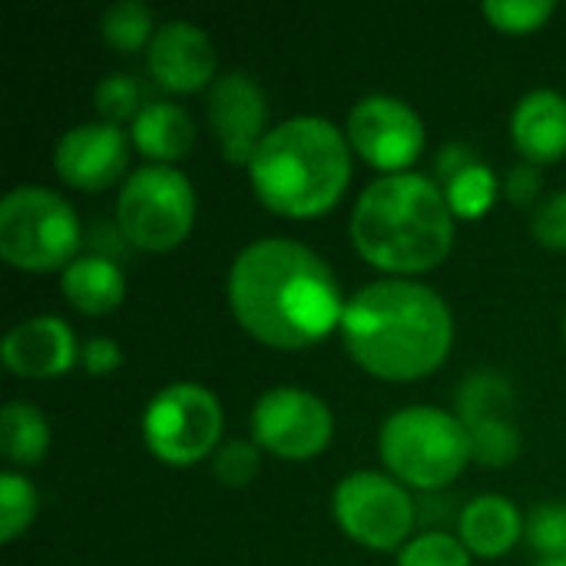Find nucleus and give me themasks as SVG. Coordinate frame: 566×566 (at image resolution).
<instances>
[{"instance_id":"obj_4","label":"nucleus","mask_w":566,"mask_h":566,"mask_svg":"<svg viewBox=\"0 0 566 566\" xmlns=\"http://www.w3.org/2000/svg\"><path fill=\"white\" fill-rule=\"evenodd\" d=\"M348 179V136L322 116H295L272 126L249 163L255 199L285 219H318L332 212Z\"/></svg>"},{"instance_id":"obj_25","label":"nucleus","mask_w":566,"mask_h":566,"mask_svg":"<svg viewBox=\"0 0 566 566\" xmlns=\"http://www.w3.org/2000/svg\"><path fill=\"white\" fill-rule=\"evenodd\" d=\"M398 566H471V551L461 544V537L424 531L398 551Z\"/></svg>"},{"instance_id":"obj_29","label":"nucleus","mask_w":566,"mask_h":566,"mask_svg":"<svg viewBox=\"0 0 566 566\" xmlns=\"http://www.w3.org/2000/svg\"><path fill=\"white\" fill-rule=\"evenodd\" d=\"M524 541L541 557H566V504L560 501L537 504L524 524Z\"/></svg>"},{"instance_id":"obj_5","label":"nucleus","mask_w":566,"mask_h":566,"mask_svg":"<svg viewBox=\"0 0 566 566\" xmlns=\"http://www.w3.org/2000/svg\"><path fill=\"white\" fill-rule=\"evenodd\" d=\"M378 451L388 474L415 491H444L474 461L468 428L458 415L411 405L395 411L378 434Z\"/></svg>"},{"instance_id":"obj_14","label":"nucleus","mask_w":566,"mask_h":566,"mask_svg":"<svg viewBox=\"0 0 566 566\" xmlns=\"http://www.w3.org/2000/svg\"><path fill=\"white\" fill-rule=\"evenodd\" d=\"M146 70L166 93H199L216 76V46L202 27L169 20L156 27L146 50Z\"/></svg>"},{"instance_id":"obj_36","label":"nucleus","mask_w":566,"mask_h":566,"mask_svg":"<svg viewBox=\"0 0 566 566\" xmlns=\"http://www.w3.org/2000/svg\"><path fill=\"white\" fill-rule=\"evenodd\" d=\"M564 338H566V315H564Z\"/></svg>"},{"instance_id":"obj_16","label":"nucleus","mask_w":566,"mask_h":566,"mask_svg":"<svg viewBox=\"0 0 566 566\" xmlns=\"http://www.w3.org/2000/svg\"><path fill=\"white\" fill-rule=\"evenodd\" d=\"M511 136L524 163L551 166L566 156V96L557 90H531L511 116Z\"/></svg>"},{"instance_id":"obj_8","label":"nucleus","mask_w":566,"mask_h":566,"mask_svg":"<svg viewBox=\"0 0 566 566\" xmlns=\"http://www.w3.org/2000/svg\"><path fill=\"white\" fill-rule=\"evenodd\" d=\"M222 405L192 381H179L153 395L143 411V441L153 458L172 468H189L219 451Z\"/></svg>"},{"instance_id":"obj_22","label":"nucleus","mask_w":566,"mask_h":566,"mask_svg":"<svg viewBox=\"0 0 566 566\" xmlns=\"http://www.w3.org/2000/svg\"><path fill=\"white\" fill-rule=\"evenodd\" d=\"M448 206L454 212V219H481L494 209L501 182L494 176V169L488 163H481V156L474 163H468L458 176H451L448 182H441Z\"/></svg>"},{"instance_id":"obj_7","label":"nucleus","mask_w":566,"mask_h":566,"mask_svg":"<svg viewBox=\"0 0 566 566\" xmlns=\"http://www.w3.org/2000/svg\"><path fill=\"white\" fill-rule=\"evenodd\" d=\"M196 222V192L186 172L172 166H139L116 196L119 235L143 252L182 245Z\"/></svg>"},{"instance_id":"obj_10","label":"nucleus","mask_w":566,"mask_h":566,"mask_svg":"<svg viewBox=\"0 0 566 566\" xmlns=\"http://www.w3.org/2000/svg\"><path fill=\"white\" fill-rule=\"evenodd\" d=\"M328 405L305 388H272L252 408V441L282 461H312L332 444Z\"/></svg>"},{"instance_id":"obj_2","label":"nucleus","mask_w":566,"mask_h":566,"mask_svg":"<svg viewBox=\"0 0 566 566\" xmlns=\"http://www.w3.org/2000/svg\"><path fill=\"white\" fill-rule=\"evenodd\" d=\"M338 332L361 371L395 385L434 375L454 345L448 302L415 279L361 285L345 302Z\"/></svg>"},{"instance_id":"obj_17","label":"nucleus","mask_w":566,"mask_h":566,"mask_svg":"<svg viewBox=\"0 0 566 566\" xmlns=\"http://www.w3.org/2000/svg\"><path fill=\"white\" fill-rule=\"evenodd\" d=\"M524 517L511 497L501 494H481L471 504H464L458 517V537L471 551V557L481 560H497L507 551L517 547L524 537Z\"/></svg>"},{"instance_id":"obj_1","label":"nucleus","mask_w":566,"mask_h":566,"mask_svg":"<svg viewBox=\"0 0 566 566\" xmlns=\"http://www.w3.org/2000/svg\"><path fill=\"white\" fill-rule=\"evenodd\" d=\"M235 322L279 352L312 348L342 328L345 298L325 259L292 239L245 245L226 282Z\"/></svg>"},{"instance_id":"obj_6","label":"nucleus","mask_w":566,"mask_h":566,"mask_svg":"<svg viewBox=\"0 0 566 566\" xmlns=\"http://www.w3.org/2000/svg\"><path fill=\"white\" fill-rule=\"evenodd\" d=\"M80 222L73 206L43 189L20 186L0 202V255L20 272H56L80 259Z\"/></svg>"},{"instance_id":"obj_13","label":"nucleus","mask_w":566,"mask_h":566,"mask_svg":"<svg viewBox=\"0 0 566 566\" xmlns=\"http://www.w3.org/2000/svg\"><path fill=\"white\" fill-rule=\"evenodd\" d=\"M129 143V133L103 119L73 126L53 149L56 176L80 192H99L126 172Z\"/></svg>"},{"instance_id":"obj_11","label":"nucleus","mask_w":566,"mask_h":566,"mask_svg":"<svg viewBox=\"0 0 566 566\" xmlns=\"http://www.w3.org/2000/svg\"><path fill=\"white\" fill-rule=\"evenodd\" d=\"M348 146L385 176L408 172L424 153V123L398 96H365L348 113Z\"/></svg>"},{"instance_id":"obj_23","label":"nucleus","mask_w":566,"mask_h":566,"mask_svg":"<svg viewBox=\"0 0 566 566\" xmlns=\"http://www.w3.org/2000/svg\"><path fill=\"white\" fill-rule=\"evenodd\" d=\"M99 33L103 40L119 50V53H136V50H149L156 27H153V13L146 3L139 0H119L113 3L103 20H99Z\"/></svg>"},{"instance_id":"obj_26","label":"nucleus","mask_w":566,"mask_h":566,"mask_svg":"<svg viewBox=\"0 0 566 566\" xmlns=\"http://www.w3.org/2000/svg\"><path fill=\"white\" fill-rule=\"evenodd\" d=\"M471 438V454L484 468H507L521 454V431L517 421H491L478 424L468 431Z\"/></svg>"},{"instance_id":"obj_33","label":"nucleus","mask_w":566,"mask_h":566,"mask_svg":"<svg viewBox=\"0 0 566 566\" xmlns=\"http://www.w3.org/2000/svg\"><path fill=\"white\" fill-rule=\"evenodd\" d=\"M541 189H544V176H541V166L534 163H517L504 179V196L514 206H534Z\"/></svg>"},{"instance_id":"obj_35","label":"nucleus","mask_w":566,"mask_h":566,"mask_svg":"<svg viewBox=\"0 0 566 566\" xmlns=\"http://www.w3.org/2000/svg\"><path fill=\"white\" fill-rule=\"evenodd\" d=\"M534 566H566V557H537Z\"/></svg>"},{"instance_id":"obj_34","label":"nucleus","mask_w":566,"mask_h":566,"mask_svg":"<svg viewBox=\"0 0 566 566\" xmlns=\"http://www.w3.org/2000/svg\"><path fill=\"white\" fill-rule=\"evenodd\" d=\"M478 159V153L471 149V146H464V143H451V146H444L441 153H438V169H434V182L441 186V182H448L451 176H458L468 163H474Z\"/></svg>"},{"instance_id":"obj_20","label":"nucleus","mask_w":566,"mask_h":566,"mask_svg":"<svg viewBox=\"0 0 566 566\" xmlns=\"http://www.w3.org/2000/svg\"><path fill=\"white\" fill-rule=\"evenodd\" d=\"M458 421L471 431L491 421H517L514 418V388L497 371H474L458 388Z\"/></svg>"},{"instance_id":"obj_12","label":"nucleus","mask_w":566,"mask_h":566,"mask_svg":"<svg viewBox=\"0 0 566 566\" xmlns=\"http://www.w3.org/2000/svg\"><path fill=\"white\" fill-rule=\"evenodd\" d=\"M265 119H269L265 93L249 73H226L212 83L209 123H212V133L219 139L226 163L249 169L252 156L269 136Z\"/></svg>"},{"instance_id":"obj_24","label":"nucleus","mask_w":566,"mask_h":566,"mask_svg":"<svg viewBox=\"0 0 566 566\" xmlns=\"http://www.w3.org/2000/svg\"><path fill=\"white\" fill-rule=\"evenodd\" d=\"M36 517V488L17 471L0 474V541L13 544Z\"/></svg>"},{"instance_id":"obj_3","label":"nucleus","mask_w":566,"mask_h":566,"mask_svg":"<svg viewBox=\"0 0 566 566\" xmlns=\"http://www.w3.org/2000/svg\"><path fill=\"white\" fill-rule=\"evenodd\" d=\"M352 242L368 265L391 279L421 275L448 259L454 212L431 176H381L355 202Z\"/></svg>"},{"instance_id":"obj_28","label":"nucleus","mask_w":566,"mask_h":566,"mask_svg":"<svg viewBox=\"0 0 566 566\" xmlns=\"http://www.w3.org/2000/svg\"><path fill=\"white\" fill-rule=\"evenodd\" d=\"M554 13H557V7L551 0H491V3H484V17L501 33H514V36L541 30Z\"/></svg>"},{"instance_id":"obj_27","label":"nucleus","mask_w":566,"mask_h":566,"mask_svg":"<svg viewBox=\"0 0 566 566\" xmlns=\"http://www.w3.org/2000/svg\"><path fill=\"white\" fill-rule=\"evenodd\" d=\"M93 106H96V113H99V119L103 123H113V126H119V123H133L136 116H139V86H136V80L129 76V73H109V76H103L99 83H96V90H93Z\"/></svg>"},{"instance_id":"obj_32","label":"nucleus","mask_w":566,"mask_h":566,"mask_svg":"<svg viewBox=\"0 0 566 566\" xmlns=\"http://www.w3.org/2000/svg\"><path fill=\"white\" fill-rule=\"evenodd\" d=\"M80 361H83V368H86L93 378H106V375L119 371V365H123V348L116 345V338L96 335V338H90V342L80 348Z\"/></svg>"},{"instance_id":"obj_15","label":"nucleus","mask_w":566,"mask_h":566,"mask_svg":"<svg viewBox=\"0 0 566 566\" xmlns=\"http://www.w3.org/2000/svg\"><path fill=\"white\" fill-rule=\"evenodd\" d=\"M0 358L7 371H13L17 378L46 381V378L66 375L76 365L80 348H76L73 328L63 318L36 315L7 332L0 345Z\"/></svg>"},{"instance_id":"obj_9","label":"nucleus","mask_w":566,"mask_h":566,"mask_svg":"<svg viewBox=\"0 0 566 566\" xmlns=\"http://www.w3.org/2000/svg\"><path fill=\"white\" fill-rule=\"evenodd\" d=\"M332 514L342 534L368 551L405 547L418 517L408 488L381 471H355L338 481Z\"/></svg>"},{"instance_id":"obj_30","label":"nucleus","mask_w":566,"mask_h":566,"mask_svg":"<svg viewBox=\"0 0 566 566\" xmlns=\"http://www.w3.org/2000/svg\"><path fill=\"white\" fill-rule=\"evenodd\" d=\"M262 471V448L255 441H226L212 454V474L226 488H249Z\"/></svg>"},{"instance_id":"obj_18","label":"nucleus","mask_w":566,"mask_h":566,"mask_svg":"<svg viewBox=\"0 0 566 566\" xmlns=\"http://www.w3.org/2000/svg\"><path fill=\"white\" fill-rule=\"evenodd\" d=\"M60 289H63V298L70 302V308H76L80 315L99 318L123 305L126 275L109 255L96 252V255L73 259L60 275Z\"/></svg>"},{"instance_id":"obj_31","label":"nucleus","mask_w":566,"mask_h":566,"mask_svg":"<svg viewBox=\"0 0 566 566\" xmlns=\"http://www.w3.org/2000/svg\"><path fill=\"white\" fill-rule=\"evenodd\" d=\"M534 239L551 249V252H566V189L547 196L537 209H534Z\"/></svg>"},{"instance_id":"obj_21","label":"nucleus","mask_w":566,"mask_h":566,"mask_svg":"<svg viewBox=\"0 0 566 566\" xmlns=\"http://www.w3.org/2000/svg\"><path fill=\"white\" fill-rule=\"evenodd\" d=\"M50 448V424L46 418L27 405V401H10L3 405L0 415V451L10 464L30 468L46 458Z\"/></svg>"},{"instance_id":"obj_19","label":"nucleus","mask_w":566,"mask_h":566,"mask_svg":"<svg viewBox=\"0 0 566 566\" xmlns=\"http://www.w3.org/2000/svg\"><path fill=\"white\" fill-rule=\"evenodd\" d=\"M129 139L156 166H172L192 149L196 123L179 103L156 99V103H143L139 116L129 126Z\"/></svg>"}]
</instances>
